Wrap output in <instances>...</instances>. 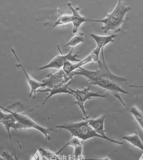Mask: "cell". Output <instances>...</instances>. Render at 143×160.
I'll return each mask as SVG.
<instances>
[{
    "label": "cell",
    "instance_id": "6da1fadb",
    "mask_svg": "<svg viewBox=\"0 0 143 160\" xmlns=\"http://www.w3.org/2000/svg\"><path fill=\"white\" fill-rule=\"evenodd\" d=\"M131 8L121 0L118 1L116 6L111 12L108 13L105 18L91 20V22L102 24L101 30L105 33L111 31L117 33L121 31V27L125 22L126 13L131 11Z\"/></svg>",
    "mask_w": 143,
    "mask_h": 160
},
{
    "label": "cell",
    "instance_id": "7a4b0ae2",
    "mask_svg": "<svg viewBox=\"0 0 143 160\" xmlns=\"http://www.w3.org/2000/svg\"><path fill=\"white\" fill-rule=\"evenodd\" d=\"M101 54L102 56V61L100 60V61L98 62L99 65L98 69L94 71H91L86 70L84 68L80 67L78 70H77L76 71L72 73L70 76L74 78V77L77 75L82 76L85 77L89 83L94 80L101 78L110 79L117 82L127 81L126 79L122 77L116 76L110 70L108 65L106 63L104 49L101 50Z\"/></svg>",
    "mask_w": 143,
    "mask_h": 160
},
{
    "label": "cell",
    "instance_id": "3957f363",
    "mask_svg": "<svg viewBox=\"0 0 143 160\" xmlns=\"http://www.w3.org/2000/svg\"><path fill=\"white\" fill-rule=\"evenodd\" d=\"M56 128L68 131L73 137H76L83 142L92 138H105L98 134L89 125L87 120L76 123H67L57 125Z\"/></svg>",
    "mask_w": 143,
    "mask_h": 160
},
{
    "label": "cell",
    "instance_id": "277c9868",
    "mask_svg": "<svg viewBox=\"0 0 143 160\" xmlns=\"http://www.w3.org/2000/svg\"><path fill=\"white\" fill-rule=\"evenodd\" d=\"M1 109H2L3 111L11 113L15 117L17 121V125L15 130H20L23 129H34L43 134L46 141L50 140V132H57L53 128H46L40 125L24 113L12 111L8 108L2 107V106L1 107Z\"/></svg>",
    "mask_w": 143,
    "mask_h": 160
},
{
    "label": "cell",
    "instance_id": "5b68a950",
    "mask_svg": "<svg viewBox=\"0 0 143 160\" xmlns=\"http://www.w3.org/2000/svg\"><path fill=\"white\" fill-rule=\"evenodd\" d=\"M69 90L70 91L76 99V101L74 103L77 104L80 108L82 113L84 115L85 119H87L89 118L87 116V112L86 111L85 107V103L88 100H90L92 98H104L106 97L105 95H101L98 92H92L90 91V86H89L87 88H84L82 89H71L69 88Z\"/></svg>",
    "mask_w": 143,
    "mask_h": 160
},
{
    "label": "cell",
    "instance_id": "8992f818",
    "mask_svg": "<svg viewBox=\"0 0 143 160\" xmlns=\"http://www.w3.org/2000/svg\"><path fill=\"white\" fill-rule=\"evenodd\" d=\"M89 84L98 86L99 87L105 89L107 91L111 93L116 99H118L123 106L127 107L126 104L121 98L120 93L127 94H128V92L123 89L122 88L117 84V82H115L110 79L101 78L94 80L89 83Z\"/></svg>",
    "mask_w": 143,
    "mask_h": 160
},
{
    "label": "cell",
    "instance_id": "52a82bcc",
    "mask_svg": "<svg viewBox=\"0 0 143 160\" xmlns=\"http://www.w3.org/2000/svg\"><path fill=\"white\" fill-rule=\"evenodd\" d=\"M58 48L61 54L55 57L49 63L47 64L46 65H43V66L39 68V70L40 71L45 70V69H51V68L57 69H61V68H63L64 64L68 61L71 62H78V63L80 61V60L78 59V57L80 56L79 52H77L76 54H73V51H74V48H71L69 53L65 54V55L62 52L61 50L59 48V45H58Z\"/></svg>",
    "mask_w": 143,
    "mask_h": 160
},
{
    "label": "cell",
    "instance_id": "ba28073f",
    "mask_svg": "<svg viewBox=\"0 0 143 160\" xmlns=\"http://www.w3.org/2000/svg\"><path fill=\"white\" fill-rule=\"evenodd\" d=\"M101 52V50L96 47L88 56L84 58L78 63L73 64L71 62H67L64 64L62 69L68 76H70L72 73L76 71L77 70H78L79 68L82 67L83 65L92 62L98 63L100 61L99 55Z\"/></svg>",
    "mask_w": 143,
    "mask_h": 160
},
{
    "label": "cell",
    "instance_id": "9c48e42d",
    "mask_svg": "<svg viewBox=\"0 0 143 160\" xmlns=\"http://www.w3.org/2000/svg\"><path fill=\"white\" fill-rule=\"evenodd\" d=\"M71 80H73V77L68 76L63 69H60L55 73H49L47 75L43 82L44 88L50 89L67 84Z\"/></svg>",
    "mask_w": 143,
    "mask_h": 160
},
{
    "label": "cell",
    "instance_id": "30bf717a",
    "mask_svg": "<svg viewBox=\"0 0 143 160\" xmlns=\"http://www.w3.org/2000/svg\"><path fill=\"white\" fill-rule=\"evenodd\" d=\"M0 120H1V123L3 125L4 127L6 128V131L9 136L10 144H11V147H12V149L13 151V155L16 160H19L17 154L15 152L13 138H12L11 134V129H13L15 130L16 129V127L17 125V121L13 114L8 112H5V111L3 112L1 109L0 111Z\"/></svg>",
    "mask_w": 143,
    "mask_h": 160
},
{
    "label": "cell",
    "instance_id": "8fae6325",
    "mask_svg": "<svg viewBox=\"0 0 143 160\" xmlns=\"http://www.w3.org/2000/svg\"><path fill=\"white\" fill-rule=\"evenodd\" d=\"M86 120H87L88 123H89V125L92 128L93 130L97 132L98 134L103 137L105 138V140L110 142L112 143L117 144L119 145H122L124 144L123 142H120L119 140L109 138L108 137L106 136V131L105 130V120H106L105 116H101L95 119H89V118Z\"/></svg>",
    "mask_w": 143,
    "mask_h": 160
},
{
    "label": "cell",
    "instance_id": "7c38bea8",
    "mask_svg": "<svg viewBox=\"0 0 143 160\" xmlns=\"http://www.w3.org/2000/svg\"><path fill=\"white\" fill-rule=\"evenodd\" d=\"M11 52H13V55L15 56L16 59L17 60L18 64L16 66L20 68L23 72L24 73L25 76L26 77V80L28 83L29 87L30 88V93L29 94V98H35L36 96L37 92L38 91V89L39 88H44V85L43 84V82H38L35 80L31 76H30L28 73L26 72L25 69L23 67L21 60L19 58L18 56L17 55V52L15 51V49L13 48H11Z\"/></svg>",
    "mask_w": 143,
    "mask_h": 160
},
{
    "label": "cell",
    "instance_id": "4fadbf2b",
    "mask_svg": "<svg viewBox=\"0 0 143 160\" xmlns=\"http://www.w3.org/2000/svg\"><path fill=\"white\" fill-rule=\"evenodd\" d=\"M68 6L71 11L73 12V33L76 34L78 31V29L80 26L84 24L86 22H90L91 20L87 19L86 17H84L80 15L79 12L80 8L79 7H73V5L69 3L68 4Z\"/></svg>",
    "mask_w": 143,
    "mask_h": 160
},
{
    "label": "cell",
    "instance_id": "5bb4252c",
    "mask_svg": "<svg viewBox=\"0 0 143 160\" xmlns=\"http://www.w3.org/2000/svg\"><path fill=\"white\" fill-rule=\"evenodd\" d=\"M73 81V80H71V82H69L67 84H64L63 85L55 87V88H50V89L38 90V92H49V95L45 98V100L43 101V105H45V103L47 102L54 95L61 94H69L73 95L72 92L69 90V85H70Z\"/></svg>",
    "mask_w": 143,
    "mask_h": 160
},
{
    "label": "cell",
    "instance_id": "9a60e30c",
    "mask_svg": "<svg viewBox=\"0 0 143 160\" xmlns=\"http://www.w3.org/2000/svg\"><path fill=\"white\" fill-rule=\"evenodd\" d=\"M91 37L97 43V48L102 50L107 45L110 43L114 42L115 39L117 37L116 34H112L110 36H98L94 34H91Z\"/></svg>",
    "mask_w": 143,
    "mask_h": 160
},
{
    "label": "cell",
    "instance_id": "2e32d148",
    "mask_svg": "<svg viewBox=\"0 0 143 160\" xmlns=\"http://www.w3.org/2000/svg\"><path fill=\"white\" fill-rule=\"evenodd\" d=\"M122 139L134 147L141 150L143 152V142H141V139L140 138L139 134L137 131H135L133 134L123 137Z\"/></svg>",
    "mask_w": 143,
    "mask_h": 160
},
{
    "label": "cell",
    "instance_id": "e0dca14e",
    "mask_svg": "<svg viewBox=\"0 0 143 160\" xmlns=\"http://www.w3.org/2000/svg\"><path fill=\"white\" fill-rule=\"evenodd\" d=\"M129 112L138 124L139 125L141 130L143 131V114L141 110L137 107L133 106L130 108Z\"/></svg>",
    "mask_w": 143,
    "mask_h": 160
},
{
    "label": "cell",
    "instance_id": "ac0fdd59",
    "mask_svg": "<svg viewBox=\"0 0 143 160\" xmlns=\"http://www.w3.org/2000/svg\"><path fill=\"white\" fill-rule=\"evenodd\" d=\"M84 34L82 32H78L67 43L65 47H71V48H74L80 43L84 42Z\"/></svg>",
    "mask_w": 143,
    "mask_h": 160
},
{
    "label": "cell",
    "instance_id": "d6986e66",
    "mask_svg": "<svg viewBox=\"0 0 143 160\" xmlns=\"http://www.w3.org/2000/svg\"><path fill=\"white\" fill-rule=\"evenodd\" d=\"M38 149L43 157H44L47 160H62L61 158L56 153H54L42 147H40Z\"/></svg>",
    "mask_w": 143,
    "mask_h": 160
},
{
    "label": "cell",
    "instance_id": "ffe728a7",
    "mask_svg": "<svg viewBox=\"0 0 143 160\" xmlns=\"http://www.w3.org/2000/svg\"><path fill=\"white\" fill-rule=\"evenodd\" d=\"M73 22V16L72 15H63L58 18L56 22H55L53 25V28L56 26H62L68 24Z\"/></svg>",
    "mask_w": 143,
    "mask_h": 160
},
{
    "label": "cell",
    "instance_id": "44dd1931",
    "mask_svg": "<svg viewBox=\"0 0 143 160\" xmlns=\"http://www.w3.org/2000/svg\"><path fill=\"white\" fill-rule=\"evenodd\" d=\"M82 144H84V142L82 141L81 140L79 139L78 138L73 137L72 139H71L69 140V142L66 143L65 145L63 146V147H62L61 148L59 149L58 152H56V153L59 155L60 153H61L65 149V148H67L68 146H72V147H74L76 146L82 145Z\"/></svg>",
    "mask_w": 143,
    "mask_h": 160
},
{
    "label": "cell",
    "instance_id": "7402d4cb",
    "mask_svg": "<svg viewBox=\"0 0 143 160\" xmlns=\"http://www.w3.org/2000/svg\"><path fill=\"white\" fill-rule=\"evenodd\" d=\"M84 144L77 145L74 147V157L75 160H84L83 158V148Z\"/></svg>",
    "mask_w": 143,
    "mask_h": 160
},
{
    "label": "cell",
    "instance_id": "603a6c76",
    "mask_svg": "<svg viewBox=\"0 0 143 160\" xmlns=\"http://www.w3.org/2000/svg\"><path fill=\"white\" fill-rule=\"evenodd\" d=\"M1 157H3L5 160H16L15 157L13 156V155L10 154L7 151L3 152Z\"/></svg>",
    "mask_w": 143,
    "mask_h": 160
},
{
    "label": "cell",
    "instance_id": "cb8c5ba5",
    "mask_svg": "<svg viewBox=\"0 0 143 160\" xmlns=\"http://www.w3.org/2000/svg\"><path fill=\"white\" fill-rule=\"evenodd\" d=\"M42 157L43 156L41 155V154L38 149L37 151L35 152L34 154L30 158V160H43Z\"/></svg>",
    "mask_w": 143,
    "mask_h": 160
},
{
    "label": "cell",
    "instance_id": "d4e9b609",
    "mask_svg": "<svg viewBox=\"0 0 143 160\" xmlns=\"http://www.w3.org/2000/svg\"><path fill=\"white\" fill-rule=\"evenodd\" d=\"M84 160H112L110 158V157H107L102 158H85Z\"/></svg>",
    "mask_w": 143,
    "mask_h": 160
},
{
    "label": "cell",
    "instance_id": "484cf974",
    "mask_svg": "<svg viewBox=\"0 0 143 160\" xmlns=\"http://www.w3.org/2000/svg\"><path fill=\"white\" fill-rule=\"evenodd\" d=\"M130 88H143V86L131 85L130 86Z\"/></svg>",
    "mask_w": 143,
    "mask_h": 160
},
{
    "label": "cell",
    "instance_id": "4316f807",
    "mask_svg": "<svg viewBox=\"0 0 143 160\" xmlns=\"http://www.w3.org/2000/svg\"><path fill=\"white\" fill-rule=\"evenodd\" d=\"M143 160V152L142 153V154L141 155V156L140 157V158H139V160Z\"/></svg>",
    "mask_w": 143,
    "mask_h": 160
}]
</instances>
